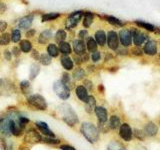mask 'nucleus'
Returning <instances> with one entry per match:
<instances>
[{"mask_svg": "<svg viewBox=\"0 0 160 150\" xmlns=\"http://www.w3.org/2000/svg\"><path fill=\"white\" fill-rule=\"evenodd\" d=\"M40 55H41V53H39L37 49H32V51H31V57L35 60V61H39Z\"/></svg>", "mask_w": 160, "mask_h": 150, "instance_id": "nucleus-49", "label": "nucleus"}, {"mask_svg": "<svg viewBox=\"0 0 160 150\" xmlns=\"http://www.w3.org/2000/svg\"><path fill=\"white\" fill-rule=\"evenodd\" d=\"M86 76V72H85V69L82 67H76L72 72V77L74 79V81H81V80L85 79Z\"/></svg>", "mask_w": 160, "mask_h": 150, "instance_id": "nucleus-28", "label": "nucleus"}, {"mask_svg": "<svg viewBox=\"0 0 160 150\" xmlns=\"http://www.w3.org/2000/svg\"><path fill=\"white\" fill-rule=\"evenodd\" d=\"M34 126L40 133H41V135L43 137H51V138L56 137V135H55V133L49 128L48 124L46 122H44V121H35L34 122Z\"/></svg>", "mask_w": 160, "mask_h": 150, "instance_id": "nucleus-14", "label": "nucleus"}, {"mask_svg": "<svg viewBox=\"0 0 160 150\" xmlns=\"http://www.w3.org/2000/svg\"><path fill=\"white\" fill-rule=\"evenodd\" d=\"M78 38L81 39V40H84V39H87L88 38V31L86 29H82L80 30L79 33H78Z\"/></svg>", "mask_w": 160, "mask_h": 150, "instance_id": "nucleus-47", "label": "nucleus"}, {"mask_svg": "<svg viewBox=\"0 0 160 150\" xmlns=\"http://www.w3.org/2000/svg\"><path fill=\"white\" fill-rule=\"evenodd\" d=\"M33 18H34L33 14L27 15V16L21 18V19L19 20V22H18V28L24 29V30H28L30 27H31V25H32Z\"/></svg>", "mask_w": 160, "mask_h": 150, "instance_id": "nucleus-21", "label": "nucleus"}, {"mask_svg": "<svg viewBox=\"0 0 160 150\" xmlns=\"http://www.w3.org/2000/svg\"><path fill=\"white\" fill-rule=\"evenodd\" d=\"M106 150H127V147L119 140H113L107 145Z\"/></svg>", "mask_w": 160, "mask_h": 150, "instance_id": "nucleus-29", "label": "nucleus"}, {"mask_svg": "<svg viewBox=\"0 0 160 150\" xmlns=\"http://www.w3.org/2000/svg\"><path fill=\"white\" fill-rule=\"evenodd\" d=\"M61 81L66 85V86L70 89V90H72L74 89L75 87H76V85H75V81H74V79L72 77V75L68 73L67 71H65L62 73L61 75Z\"/></svg>", "mask_w": 160, "mask_h": 150, "instance_id": "nucleus-23", "label": "nucleus"}, {"mask_svg": "<svg viewBox=\"0 0 160 150\" xmlns=\"http://www.w3.org/2000/svg\"><path fill=\"white\" fill-rule=\"evenodd\" d=\"M118 136L123 142H131L133 140V129L127 122H123L118 129Z\"/></svg>", "mask_w": 160, "mask_h": 150, "instance_id": "nucleus-8", "label": "nucleus"}, {"mask_svg": "<svg viewBox=\"0 0 160 150\" xmlns=\"http://www.w3.org/2000/svg\"><path fill=\"white\" fill-rule=\"evenodd\" d=\"M85 44H86V49L87 51L92 53L94 51H96L97 48H98V44L97 42L95 41V39L91 36H88V38L86 39V42H85Z\"/></svg>", "mask_w": 160, "mask_h": 150, "instance_id": "nucleus-31", "label": "nucleus"}, {"mask_svg": "<svg viewBox=\"0 0 160 150\" xmlns=\"http://www.w3.org/2000/svg\"><path fill=\"white\" fill-rule=\"evenodd\" d=\"M46 51L47 53L51 56L52 58H56L59 56V49L58 46L55 43H49L47 45V48H46Z\"/></svg>", "mask_w": 160, "mask_h": 150, "instance_id": "nucleus-32", "label": "nucleus"}, {"mask_svg": "<svg viewBox=\"0 0 160 150\" xmlns=\"http://www.w3.org/2000/svg\"><path fill=\"white\" fill-rule=\"evenodd\" d=\"M80 132L90 144H96L100 139V131L97 125L90 121H84L80 124Z\"/></svg>", "mask_w": 160, "mask_h": 150, "instance_id": "nucleus-2", "label": "nucleus"}, {"mask_svg": "<svg viewBox=\"0 0 160 150\" xmlns=\"http://www.w3.org/2000/svg\"><path fill=\"white\" fill-rule=\"evenodd\" d=\"M135 150H148L146 147H144L143 146V145H141V144H139L138 145V146L136 147V149H135Z\"/></svg>", "mask_w": 160, "mask_h": 150, "instance_id": "nucleus-56", "label": "nucleus"}, {"mask_svg": "<svg viewBox=\"0 0 160 150\" xmlns=\"http://www.w3.org/2000/svg\"><path fill=\"white\" fill-rule=\"evenodd\" d=\"M19 48L21 50V52L29 53L32 51V43L29 41L28 39H23L19 42Z\"/></svg>", "mask_w": 160, "mask_h": 150, "instance_id": "nucleus-30", "label": "nucleus"}, {"mask_svg": "<svg viewBox=\"0 0 160 150\" xmlns=\"http://www.w3.org/2000/svg\"><path fill=\"white\" fill-rule=\"evenodd\" d=\"M0 54H1V53H0Z\"/></svg>", "mask_w": 160, "mask_h": 150, "instance_id": "nucleus-60", "label": "nucleus"}, {"mask_svg": "<svg viewBox=\"0 0 160 150\" xmlns=\"http://www.w3.org/2000/svg\"><path fill=\"white\" fill-rule=\"evenodd\" d=\"M134 23L136 24L138 27L143 28V29L146 30V31H148V32H154L155 29H156L153 24L149 23V22H145V21H140V20H136V21H135Z\"/></svg>", "mask_w": 160, "mask_h": 150, "instance_id": "nucleus-34", "label": "nucleus"}, {"mask_svg": "<svg viewBox=\"0 0 160 150\" xmlns=\"http://www.w3.org/2000/svg\"><path fill=\"white\" fill-rule=\"evenodd\" d=\"M26 103L28 106L36 111H46L48 109V103L46 99L39 93H33L26 98Z\"/></svg>", "mask_w": 160, "mask_h": 150, "instance_id": "nucleus-3", "label": "nucleus"}, {"mask_svg": "<svg viewBox=\"0 0 160 150\" xmlns=\"http://www.w3.org/2000/svg\"><path fill=\"white\" fill-rule=\"evenodd\" d=\"M19 90L25 97H29L30 95L33 94L32 92V86L30 83V80H22L19 83Z\"/></svg>", "mask_w": 160, "mask_h": 150, "instance_id": "nucleus-18", "label": "nucleus"}, {"mask_svg": "<svg viewBox=\"0 0 160 150\" xmlns=\"http://www.w3.org/2000/svg\"><path fill=\"white\" fill-rule=\"evenodd\" d=\"M60 150H77L75 147H73L72 145H69V144H61L59 146Z\"/></svg>", "mask_w": 160, "mask_h": 150, "instance_id": "nucleus-51", "label": "nucleus"}, {"mask_svg": "<svg viewBox=\"0 0 160 150\" xmlns=\"http://www.w3.org/2000/svg\"><path fill=\"white\" fill-rule=\"evenodd\" d=\"M42 143H45L50 146H57L60 143H61V140L59 138H51V137H43L42 138Z\"/></svg>", "mask_w": 160, "mask_h": 150, "instance_id": "nucleus-39", "label": "nucleus"}, {"mask_svg": "<svg viewBox=\"0 0 160 150\" xmlns=\"http://www.w3.org/2000/svg\"><path fill=\"white\" fill-rule=\"evenodd\" d=\"M93 20H94V14L92 12H84L82 24L85 28H89L91 26L93 23Z\"/></svg>", "mask_w": 160, "mask_h": 150, "instance_id": "nucleus-33", "label": "nucleus"}, {"mask_svg": "<svg viewBox=\"0 0 160 150\" xmlns=\"http://www.w3.org/2000/svg\"><path fill=\"white\" fill-rule=\"evenodd\" d=\"M57 112L61 120L69 127H75L79 123V117L70 104L64 102L57 107Z\"/></svg>", "mask_w": 160, "mask_h": 150, "instance_id": "nucleus-1", "label": "nucleus"}, {"mask_svg": "<svg viewBox=\"0 0 160 150\" xmlns=\"http://www.w3.org/2000/svg\"><path fill=\"white\" fill-rule=\"evenodd\" d=\"M39 62L41 65H43V66H48V65H50L52 63V57L50 56L47 52L41 53V55H40Z\"/></svg>", "mask_w": 160, "mask_h": 150, "instance_id": "nucleus-38", "label": "nucleus"}, {"mask_svg": "<svg viewBox=\"0 0 160 150\" xmlns=\"http://www.w3.org/2000/svg\"><path fill=\"white\" fill-rule=\"evenodd\" d=\"M59 52L61 53L62 55H65V56H69L70 54L72 53V46L71 44L66 42V41H63V42H60L59 43Z\"/></svg>", "mask_w": 160, "mask_h": 150, "instance_id": "nucleus-27", "label": "nucleus"}, {"mask_svg": "<svg viewBox=\"0 0 160 150\" xmlns=\"http://www.w3.org/2000/svg\"><path fill=\"white\" fill-rule=\"evenodd\" d=\"M75 90V96L77 97V99L79 101H81L83 103H85L89 98V92L87 91V89L85 88L82 84H78L76 85V87L74 88Z\"/></svg>", "mask_w": 160, "mask_h": 150, "instance_id": "nucleus-17", "label": "nucleus"}, {"mask_svg": "<svg viewBox=\"0 0 160 150\" xmlns=\"http://www.w3.org/2000/svg\"><path fill=\"white\" fill-rule=\"evenodd\" d=\"M11 41L13 43H18L21 41V31L19 29H13L11 32Z\"/></svg>", "mask_w": 160, "mask_h": 150, "instance_id": "nucleus-43", "label": "nucleus"}, {"mask_svg": "<svg viewBox=\"0 0 160 150\" xmlns=\"http://www.w3.org/2000/svg\"><path fill=\"white\" fill-rule=\"evenodd\" d=\"M129 30L132 35V42L136 47L143 46L150 38V37H148V35L146 33L142 32L141 30H139L138 28L131 27V28H129Z\"/></svg>", "mask_w": 160, "mask_h": 150, "instance_id": "nucleus-6", "label": "nucleus"}, {"mask_svg": "<svg viewBox=\"0 0 160 150\" xmlns=\"http://www.w3.org/2000/svg\"><path fill=\"white\" fill-rule=\"evenodd\" d=\"M18 150H29V148H28V147H26V146H21V147H20Z\"/></svg>", "mask_w": 160, "mask_h": 150, "instance_id": "nucleus-57", "label": "nucleus"}, {"mask_svg": "<svg viewBox=\"0 0 160 150\" xmlns=\"http://www.w3.org/2000/svg\"><path fill=\"white\" fill-rule=\"evenodd\" d=\"M11 53H12L13 56L18 58L20 56V54H21V50H20L19 46H13L12 49H11Z\"/></svg>", "mask_w": 160, "mask_h": 150, "instance_id": "nucleus-48", "label": "nucleus"}, {"mask_svg": "<svg viewBox=\"0 0 160 150\" xmlns=\"http://www.w3.org/2000/svg\"><path fill=\"white\" fill-rule=\"evenodd\" d=\"M119 42L122 45V47L129 48L132 45V35L129 28H121L118 32Z\"/></svg>", "mask_w": 160, "mask_h": 150, "instance_id": "nucleus-9", "label": "nucleus"}, {"mask_svg": "<svg viewBox=\"0 0 160 150\" xmlns=\"http://www.w3.org/2000/svg\"><path fill=\"white\" fill-rule=\"evenodd\" d=\"M131 52H132V54H134V55H137V56H142V55L144 54V53H143V50L141 49V47H136V46H135V47L131 50Z\"/></svg>", "mask_w": 160, "mask_h": 150, "instance_id": "nucleus-50", "label": "nucleus"}, {"mask_svg": "<svg viewBox=\"0 0 160 150\" xmlns=\"http://www.w3.org/2000/svg\"><path fill=\"white\" fill-rule=\"evenodd\" d=\"M116 53L118 54V55H128L129 54V51L127 50V48H125V47H122V48H118L117 50H116Z\"/></svg>", "mask_w": 160, "mask_h": 150, "instance_id": "nucleus-53", "label": "nucleus"}, {"mask_svg": "<svg viewBox=\"0 0 160 150\" xmlns=\"http://www.w3.org/2000/svg\"><path fill=\"white\" fill-rule=\"evenodd\" d=\"M59 16H60V13H56V12H53V13H46V14H43V15H42L41 21H42V22L51 21V20L57 19Z\"/></svg>", "mask_w": 160, "mask_h": 150, "instance_id": "nucleus-40", "label": "nucleus"}, {"mask_svg": "<svg viewBox=\"0 0 160 150\" xmlns=\"http://www.w3.org/2000/svg\"><path fill=\"white\" fill-rule=\"evenodd\" d=\"M11 41V35L9 33H1L0 35V46H7Z\"/></svg>", "mask_w": 160, "mask_h": 150, "instance_id": "nucleus-41", "label": "nucleus"}, {"mask_svg": "<svg viewBox=\"0 0 160 150\" xmlns=\"http://www.w3.org/2000/svg\"><path fill=\"white\" fill-rule=\"evenodd\" d=\"M94 39L95 41L97 42V44L99 46H105L106 45V40H107V34L105 33V31L103 29H99L97 30L96 32L94 34Z\"/></svg>", "mask_w": 160, "mask_h": 150, "instance_id": "nucleus-22", "label": "nucleus"}, {"mask_svg": "<svg viewBox=\"0 0 160 150\" xmlns=\"http://www.w3.org/2000/svg\"><path fill=\"white\" fill-rule=\"evenodd\" d=\"M143 53L149 57H153L158 52V42L154 39H149L148 41L143 45Z\"/></svg>", "mask_w": 160, "mask_h": 150, "instance_id": "nucleus-12", "label": "nucleus"}, {"mask_svg": "<svg viewBox=\"0 0 160 150\" xmlns=\"http://www.w3.org/2000/svg\"><path fill=\"white\" fill-rule=\"evenodd\" d=\"M12 53H11V50L6 48V49H4V51H3V57L5 60H7V61H11L12 60Z\"/></svg>", "mask_w": 160, "mask_h": 150, "instance_id": "nucleus-46", "label": "nucleus"}, {"mask_svg": "<svg viewBox=\"0 0 160 150\" xmlns=\"http://www.w3.org/2000/svg\"><path fill=\"white\" fill-rule=\"evenodd\" d=\"M119 36L118 33L115 31V30H109L107 33V40H106V44L110 50L112 51H116L119 48Z\"/></svg>", "mask_w": 160, "mask_h": 150, "instance_id": "nucleus-11", "label": "nucleus"}, {"mask_svg": "<svg viewBox=\"0 0 160 150\" xmlns=\"http://www.w3.org/2000/svg\"><path fill=\"white\" fill-rule=\"evenodd\" d=\"M7 28V23L4 20H0V32L3 33Z\"/></svg>", "mask_w": 160, "mask_h": 150, "instance_id": "nucleus-55", "label": "nucleus"}, {"mask_svg": "<svg viewBox=\"0 0 160 150\" xmlns=\"http://www.w3.org/2000/svg\"><path fill=\"white\" fill-rule=\"evenodd\" d=\"M73 62H74L75 64H77V65H81L82 63H84L82 56H78V55H74V57H73Z\"/></svg>", "mask_w": 160, "mask_h": 150, "instance_id": "nucleus-52", "label": "nucleus"}, {"mask_svg": "<svg viewBox=\"0 0 160 150\" xmlns=\"http://www.w3.org/2000/svg\"><path fill=\"white\" fill-rule=\"evenodd\" d=\"M133 137L135 139L139 140V141H143V140H145V138H146V136H145V134L143 132V130L139 129V128L133 129Z\"/></svg>", "mask_w": 160, "mask_h": 150, "instance_id": "nucleus-42", "label": "nucleus"}, {"mask_svg": "<svg viewBox=\"0 0 160 150\" xmlns=\"http://www.w3.org/2000/svg\"><path fill=\"white\" fill-rule=\"evenodd\" d=\"M108 124L110 130L116 131V130L119 129L120 125H121V117L117 114H112L108 119Z\"/></svg>", "mask_w": 160, "mask_h": 150, "instance_id": "nucleus-20", "label": "nucleus"}, {"mask_svg": "<svg viewBox=\"0 0 160 150\" xmlns=\"http://www.w3.org/2000/svg\"><path fill=\"white\" fill-rule=\"evenodd\" d=\"M97 106V101H96V98L93 95L90 94L89 95V98L86 102L84 103V109H85V112L88 113V114H93L95 111V108Z\"/></svg>", "mask_w": 160, "mask_h": 150, "instance_id": "nucleus-19", "label": "nucleus"}, {"mask_svg": "<svg viewBox=\"0 0 160 150\" xmlns=\"http://www.w3.org/2000/svg\"><path fill=\"white\" fill-rule=\"evenodd\" d=\"M143 132L145 134V136L148 138H154L158 135L159 132V127L156 123H154L153 121H147L143 125Z\"/></svg>", "mask_w": 160, "mask_h": 150, "instance_id": "nucleus-13", "label": "nucleus"}, {"mask_svg": "<svg viewBox=\"0 0 160 150\" xmlns=\"http://www.w3.org/2000/svg\"><path fill=\"white\" fill-rule=\"evenodd\" d=\"M35 33H36V30L35 29H28L26 30V32H25V36H26V38H31L34 36Z\"/></svg>", "mask_w": 160, "mask_h": 150, "instance_id": "nucleus-54", "label": "nucleus"}, {"mask_svg": "<svg viewBox=\"0 0 160 150\" xmlns=\"http://www.w3.org/2000/svg\"><path fill=\"white\" fill-rule=\"evenodd\" d=\"M43 136L35 127L27 128L25 134L23 135V141L25 144H37L42 143Z\"/></svg>", "mask_w": 160, "mask_h": 150, "instance_id": "nucleus-5", "label": "nucleus"}, {"mask_svg": "<svg viewBox=\"0 0 160 150\" xmlns=\"http://www.w3.org/2000/svg\"><path fill=\"white\" fill-rule=\"evenodd\" d=\"M52 89L54 93L56 94V96L59 99L63 100V101H66V100H68L70 96H71V90L61 81V79L54 81L52 85Z\"/></svg>", "mask_w": 160, "mask_h": 150, "instance_id": "nucleus-4", "label": "nucleus"}, {"mask_svg": "<svg viewBox=\"0 0 160 150\" xmlns=\"http://www.w3.org/2000/svg\"><path fill=\"white\" fill-rule=\"evenodd\" d=\"M53 33L50 29H45L44 31H42L41 33L39 34V36L37 38V41L39 44H47L50 39L52 38Z\"/></svg>", "mask_w": 160, "mask_h": 150, "instance_id": "nucleus-25", "label": "nucleus"}, {"mask_svg": "<svg viewBox=\"0 0 160 150\" xmlns=\"http://www.w3.org/2000/svg\"><path fill=\"white\" fill-rule=\"evenodd\" d=\"M72 49L75 55H78V56H83L84 54H86V51H87L85 41L79 38L74 39L72 41Z\"/></svg>", "mask_w": 160, "mask_h": 150, "instance_id": "nucleus-15", "label": "nucleus"}, {"mask_svg": "<svg viewBox=\"0 0 160 150\" xmlns=\"http://www.w3.org/2000/svg\"><path fill=\"white\" fill-rule=\"evenodd\" d=\"M82 85L87 89L88 92H92L93 91V82L90 79H84Z\"/></svg>", "mask_w": 160, "mask_h": 150, "instance_id": "nucleus-45", "label": "nucleus"}, {"mask_svg": "<svg viewBox=\"0 0 160 150\" xmlns=\"http://www.w3.org/2000/svg\"><path fill=\"white\" fill-rule=\"evenodd\" d=\"M95 116L97 118L98 123H106L108 122L109 119V114H108V110L107 108H105L102 105H99V106H96L94 111Z\"/></svg>", "mask_w": 160, "mask_h": 150, "instance_id": "nucleus-16", "label": "nucleus"}, {"mask_svg": "<svg viewBox=\"0 0 160 150\" xmlns=\"http://www.w3.org/2000/svg\"><path fill=\"white\" fill-rule=\"evenodd\" d=\"M40 73V66L37 63H33L30 66V71H29V80L33 81V80L38 76V74Z\"/></svg>", "mask_w": 160, "mask_h": 150, "instance_id": "nucleus-35", "label": "nucleus"}, {"mask_svg": "<svg viewBox=\"0 0 160 150\" xmlns=\"http://www.w3.org/2000/svg\"><path fill=\"white\" fill-rule=\"evenodd\" d=\"M159 125H160V121H159Z\"/></svg>", "mask_w": 160, "mask_h": 150, "instance_id": "nucleus-59", "label": "nucleus"}, {"mask_svg": "<svg viewBox=\"0 0 160 150\" xmlns=\"http://www.w3.org/2000/svg\"><path fill=\"white\" fill-rule=\"evenodd\" d=\"M158 58H159V61H160V53H159V55H158Z\"/></svg>", "mask_w": 160, "mask_h": 150, "instance_id": "nucleus-58", "label": "nucleus"}, {"mask_svg": "<svg viewBox=\"0 0 160 150\" xmlns=\"http://www.w3.org/2000/svg\"><path fill=\"white\" fill-rule=\"evenodd\" d=\"M101 57H102V53L98 51V50L92 52L91 55H90V58H91V61L93 63H98L100 60H101Z\"/></svg>", "mask_w": 160, "mask_h": 150, "instance_id": "nucleus-44", "label": "nucleus"}, {"mask_svg": "<svg viewBox=\"0 0 160 150\" xmlns=\"http://www.w3.org/2000/svg\"><path fill=\"white\" fill-rule=\"evenodd\" d=\"M55 41L60 43V42H63V41H66L67 39V33L65 31L64 29H58L56 33H55Z\"/></svg>", "mask_w": 160, "mask_h": 150, "instance_id": "nucleus-37", "label": "nucleus"}, {"mask_svg": "<svg viewBox=\"0 0 160 150\" xmlns=\"http://www.w3.org/2000/svg\"><path fill=\"white\" fill-rule=\"evenodd\" d=\"M106 21L109 23V24H111V25H114V26H118V27H122L124 23L121 21V20H119L118 18L116 17H114V16H110V15H104V17H103Z\"/></svg>", "mask_w": 160, "mask_h": 150, "instance_id": "nucleus-36", "label": "nucleus"}, {"mask_svg": "<svg viewBox=\"0 0 160 150\" xmlns=\"http://www.w3.org/2000/svg\"><path fill=\"white\" fill-rule=\"evenodd\" d=\"M60 63H61L62 67L66 70V71H71V70L74 69V62L73 59L70 56H65V55H62L60 57Z\"/></svg>", "mask_w": 160, "mask_h": 150, "instance_id": "nucleus-24", "label": "nucleus"}, {"mask_svg": "<svg viewBox=\"0 0 160 150\" xmlns=\"http://www.w3.org/2000/svg\"><path fill=\"white\" fill-rule=\"evenodd\" d=\"M0 148L1 150H15V143L10 138H0Z\"/></svg>", "mask_w": 160, "mask_h": 150, "instance_id": "nucleus-26", "label": "nucleus"}, {"mask_svg": "<svg viewBox=\"0 0 160 150\" xmlns=\"http://www.w3.org/2000/svg\"><path fill=\"white\" fill-rule=\"evenodd\" d=\"M84 16V12L83 11H75L72 12L69 15L66 22H65V27L67 30H71L75 28L78 25L79 21L81 20V18Z\"/></svg>", "mask_w": 160, "mask_h": 150, "instance_id": "nucleus-10", "label": "nucleus"}, {"mask_svg": "<svg viewBox=\"0 0 160 150\" xmlns=\"http://www.w3.org/2000/svg\"><path fill=\"white\" fill-rule=\"evenodd\" d=\"M16 92V86L11 80L0 78V96H11Z\"/></svg>", "mask_w": 160, "mask_h": 150, "instance_id": "nucleus-7", "label": "nucleus"}]
</instances>
